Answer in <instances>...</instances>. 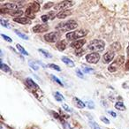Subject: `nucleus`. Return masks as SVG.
<instances>
[{
    "label": "nucleus",
    "instance_id": "obj_1",
    "mask_svg": "<svg viewBox=\"0 0 129 129\" xmlns=\"http://www.w3.org/2000/svg\"><path fill=\"white\" fill-rule=\"evenodd\" d=\"M78 27V23L75 20H67L66 22H62V23L58 24L56 27L57 30H60L62 32H66V31L73 30V29L76 28Z\"/></svg>",
    "mask_w": 129,
    "mask_h": 129
},
{
    "label": "nucleus",
    "instance_id": "obj_2",
    "mask_svg": "<svg viewBox=\"0 0 129 129\" xmlns=\"http://www.w3.org/2000/svg\"><path fill=\"white\" fill-rule=\"evenodd\" d=\"M105 43L102 40H93L88 44V49L91 51H103L104 50Z\"/></svg>",
    "mask_w": 129,
    "mask_h": 129
},
{
    "label": "nucleus",
    "instance_id": "obj_3",
    "mask_svg": "<svg viewBox=\"0 0 129 129\" xmlns=\"http://www.w3.org/2000/svg\"><path fill=\"white\" fill-rule=\"evenodd\" d=\"M88 30L85 29H79V30L74 31V32H70L68 34H67V39L69 41H74V40H77L79 38L84 37L88 35Z\"/></svg>",
    "mask_w": 129,
    "mask_h": 129
},
{
    "label": "nucleus",
    "instance_id": "obj_4",
    "mask_svg": "<svg viewBox=\"0 0 129 129\" xmlns=\"http://www.w3.org/2000/svg\"><path fill=\"white\" fill-rule=\"evenodd\" d=\"M40 10V6L37 2H33L30 6H28L27 10H26L25 14L29 19H35L36 18V13H37Z\"/></svg>",
    "mask_w": 129,
    "mask_h": 129
},
{
    "label": "nucleus",
    "instance_id": "obj_5",
    "mask_svg": "<svg viewBox=\"0 0 129 129\" xmlns=\"http://www.w3.org/2000/svg\"><path fill=\"white\" fill-rule=\"evenodd\" d=\"M59 33L55 31V32H50V34H47L44 36V40L48 43H56L59 38Z\"/></svg>",
    "mask_w": 129,
    "mask_h": 129
},
{
    "label": "nucleus",
    "instance_id": "obj_6",
    "mask_svg": "<svg viewBox=\"0 0 129 129\" xmlns=\"http://www.w3.org/2000/svg\"><path fill=\"white\" fill-rule=\"evenodd\" d=\"M100 59V55L96 52H92L86 56V60L91 64H96Z\"/></svg>",
    "mask_w": 129,
    "mask_h": 129
},
{
    "label": "nucleus",
    "instance_id": "obj_7",
    "mask_svg": "<svg viewBox=\"0 0 129 129\" xmlns=\"http://www.w3.org/2000/svg\"><path fill=\"white\" fill-rule=\"evenodd\" d=\"M49 26L47 24H39V25H36L33 27V31L35 33H43L48 31Z\"/></svg>",
    "mask_w": 129,
    "mask_h": 129
},
{
    "label": "nucleus",
    "instance_id": "obj_8",
    "mask_svg": "<svg viewBox=\"0 0 129 129\" xmlns=\"http://www.w3.org/2000/svg\"><path fill=\"white\" fill-rule=\"evenodd\" d=\"M26 85H27V88H28L29 89L32 90V91H36V90L39 89L38 85L36 84L32 79H30V78H27V79L26 80Z\"/></svg>",
    "mask_w": 129,
    "mask_h": 129
},
{
    "label": "nucleus",
    "instance_id": "obj_9",
    "mask_svg": "<svg viewBox=\"0 0 129 129\" xmlns=\"http://www.w3.org/2000/svg\"><path fill=\"white\" fill-rule=\"evenodd\" d=\"M74 3L71 2V1H62V2L58 3L57 6H55L56 10H59V9H66L67 7H70L71 6H73Z\"/></svg>",
    "mask_w": 129,
    "mask_h": 129
},
{
    "label": "nucleus",
    "instance_id": "obj_10",
    "mask_svg": "<svg viewBox=\"0 0 129 129\" xmlns=\"http://www.w3.org/2000/svg\"><path fill=\"white\" fill-rule=\"evenodd\" d=\"M114 56H115L114 52L110 50V51L106 52V53L104 55V57H103V61H104V63L108 64V63H110L113 58H114Z\"/></svg>",
    "mask_w": 129,
    "mask_h": 129
},
{
    "label": "nucleus",
    "instance_id": "obj_11",
    "mask_svg": "<svg viewBox=\"0 0 129 129\" xmlns=\"http://www.w3.org/2000/svg\"><path fill=\"white\" fill-rule=\"evenodd\" d=\"M85 43H86L85 40H78V41H75V42H74V43H71V47L75 49L76 50H81V48L85 44Z\"/></svg>",
    "mask_w": 129,
    "mask_h": 129
},
{
    "label": "nucleus",
    "instance_id": "obj_12",
    "mask_svg": "<svg viewBox=\"0 0 129 129\" xmlns=\"http://www.w3.org/2000/svg\"><path fill=\"white\" fill-rule=\"evenodd\" d=\"M124 61H125V57H124V56H118L114 60V62L112 63L111 66H113V67H115L116 68H118V67H120L122 64H124Z\"/></svg>",
    "mask_w": 129,
    "mask_h": 129
},
{
    "label": "nucleus",
    "instance_id": "obj_13",
    "mask_svg": "<svg viewBox=\"0 0 129 129\" xmlns=\"http://www.w3.org/2000/svg\"><path fill=\"white\" fill-rule=\"evenodd\" d=\"M55 17H56V13H54V12H50V13H47V14L43 15V16L41 17V19L43 22H47L48 20H53Z\"/></svg>",
    "mask_w": 129,
    "mask_h": 129
},
{
    "label": "nucleus",
    "instance_id": "obj_14",
    "mask_svg": "<svg viewBox=\"0 0 129 129\" xmlns=\"http://www.w3.org/2000/svg\"><path fill=\"white\" fill-rule=\"evenodd\" d=\"M71 13H72V12H71L70 10H63V11L59 12V13H57V17L58 19H64V18H67V17H68L69 15H71Z\"/></svg>",
    "mask_w": 129,
    "mask_h": 129
},
{
    "label": "nucleus",
    "instance_id": "obj_15",
    "mask_svg": "<svg viewBox=\"0 0 129 129\" xmlns=\"http://www.w3.org/2000/svg\"><path fill=\"white\" fill-rule=\"evenodd\" d=\"M13 21L17 22V23H20V24H30L31 21L29 19L27 18H23V17H18V18H14Z\"/></svg>",
    "mask_w": 129,
    "mask_h": 129
},
{
    "label": "nucleus",
    "instance_id": "obj_16",
    "mask_svg": "<svg viewBox=\"0 0 129 129\" xmlns=\"http://www.w3.org/2000/svg\"><path fill=\"white\" fill-rule=\"evenodd\" d=\"M74 104H75L78 108H80V109H82V108H84L85 106H86L84 103H83L81 99L77 98V97H74Z\"/></svg>",
    "mask_w": 129,
    "mask_h": 129
},
{
    "label": "nucleus",
    "instance_id": "obj_17",
    "mask_svg": "<svg viewBox=\"0 0 129 129\" xmlns=\"http://www.w3.org/2000/svg\"><path fill=\"white\" fill-rule=\"evenodd\" d=\"M61 60H62L63 62L64 63V64H67V66H68V67H74V61L71 60V59L68 58L67 57H63L62 58H61Z\"/></svg>",
    "mask_w": 129,
    "mask_h": 129
},
{
    "label": "nucleus",
    "instance_id": "obj_18",
    "mask_svg": "<svg viewBox=\"0 0 129 129\" xmlns=\"http://www.w3.org/2000/svg\"><path fill=\"white\" fill-rule=\"evenodd\" d=\"M2 8H6V9L12 10V11L14 10L15 11V10H17V6L15 4H13V3H7V4H5Z\"/></svg>",
    "mask_w": 129,
    "mask_h": 129
},
{
    "label": "nucleus",
    "instance_id": "obj_19",
    "mask_svg": "<svg viewBox=\"0 0 129 129\" xmlns=\"http://www.w3.org/2000/svg\"><path fill=\"white\" fill-rule=\"evenodd\" d=\"M66 47H67V43L64 41H60L58 43H57V48L60 51L66 50Z\"/></svg>",
    "mask_w": 129,
    "mask_h": 129
},
{
    "label": "nucleus",
    "instance_id": "obj_20",
    "mask_svg": "<svg viewBox=\"0 0 129 129\" xmlns=\"http://www.w3.org/2000/svg\"><path fill=\"white\" fill-rule=\"evenodd\" d=\"M115 108H116L117 110H118V111H125V104H123V102H117L116 104H115Z\"/></svg>",
    "mask_w": 129,
    "mask_h": 129
},
{
    "label": "nucleus",
    "instance_id": "obj_21",
    "mask_svg": "<svg viewBox=\"0 0 129 129\" xmlns=\"http://www.w3.org/2000/svg\"><path fill=\"white\" fill-rule=\"evenodd\" d=\"M9 14L12 15V16H20V15L23 14V12H22L21 10H15V11H12V10H10Z\"/></svg>",
    "mask_w": 129,
    "mask_h": 129
},
{
    "label": "nucleus",
    "instance_id": "obj_22",
    "mask_svg": "<svg viewBox=\"0 0 129 129\" xmlns=\"http://www.w3.org/2000/svg\"><path fill=\"white\" fill-rule=\"evenodd\" d=\"M0 68H1V70L4 71V72H6V73H11L10 67H7L6 64H4V63H2V62H1V64H0Z\"/></svg>",
    "mask_w": 129,
    "mask_h": 129
},
{
    "label": "nucleus",
    "instance_id": "obj_23",
    "mask_svg": "<svg viewBox=\"0 0 129 129\" xmlns=\"http://www.w3.org/2000/svg\"><path fill=\"white\" fill-rule=\"evenodd\" d=\"M111 48L113 49V50H111V51L114 52V51H117V50H119L120 49H121V45H120L118 43H114L113 44L111 45Z\"/></svg>",
    "mask_w": 129,
    "mask_h": 129
},
{
    "label": "nucleus",
    "instance_id": "obj_24",
    "mask_svg": "<svg viewBox=\"0 0 129 129\" xmlns=\"http://www.w3.org/2000/svg\"><path fill=\"white\" fill-rule=\"evenodd\" d=\"M53 95H54V97H55L57 101H59V102H61V101L64 100V96H63V95H61L60 93H58V92H54Z\"/></svg>",
    "mask_w": 129,
    "mask_h": 129
},
{
    "label": "nucleus",
    "instance_id": "obj_25",
    "mask_svg": "<svg viewBox=\"0 0 129 129\" xmlns=\"http://www.w3.org/2000/svg\"><path fill=\"white\" fill-rule=\"evenodd\" d=\"M17 49L19 50V51L20 52V53H22L23 55H26V56H27L28 55V53H27V51L25 50V49L23 48V47L21 46L20 44H17Z\"/></svg>",
    "mask_w": 129,
    "mask_h": 129
},
{
    "label": "nucleus",
    "instance_id": "obj_26",
    "mask_svg": "<svg viewBox=\"0 0 129 129\" xmlns=\"http://www.w3.org/2000/svg\"><path fill=\"white\" fill-rule=\"evenodd\" d=\"M38 51L40 52V53H42L43 55V57H51V55H50V53H49L47 50H43V49H39L38 50Z\"/></svg>",
    "mask_w": 129,
    "mask_h": 129
},
{
    "label": "nucleus",
    "instance_id": "obj_27",
    "mask_svg": "<svg viewBox=\"0 0 129 129\" xmlns=\"http://www.w3.org/2000/svg\"><path fill=\"white\" fill-rule=\"evenodd\" d=\"M89 125L92 129H101V127L99 126V125H97V124L94 121H89Z\"/></svg>",
    "mask_w": 129,
    "mask_h": 129
},
{
    "label": "nucleus",
    "instance_id": "obj_28",
    "mask_svg": "<svg viewBox=\"0 0 129 129\" xmlns=\"http://www.w3.org/2000/svg\"><path fill=\"white\" fill-rule=\"evenodd\" d=\"M0 23H1V25H2L3 27H7V28L10 27V25H9V23H8V21L7 20H5L4 19H1V20H0Z\"/></svg>",
    "mask_w": 129,
    "mask_h": 129
},
{
    "label": "nucleus",
    "instance_id": "obj_29",
    "mask_svg": "<svg viewBox=\"0 0 129 129\" xmlns=\"http://www.w3.org/2000/svg\"><path fill=\"white\" fill-rule=\"evenodd\" d=\"M50 77H51V79L53 80L54 81H56V82L58 83L59 85H61V86H63V83L61 82V81H60V80H59L57 77H56V76H55V75H53V74H50Z\"/></svg>",
    "mask_w": 129,
    "mask_h": 129
},
{
    "label": "nucleus",
    "instance_id": "obj_30",
    "mask_svg": "<svg viewBox=\"0 0 129 129\" xmlns=\"http://www.w3.org/2000/svg\"><path fill=\"white\" fill-rule=\"evenodd\" d=\"M15 33H16L17 35H18L19 36H20V38H23V39H25V40H27L28 39V37H27L26 35H24V34H22V33H20V31H18V30H15Z\"/></svg>",
    "mask_w": 129,
    "mask_h": 129
},
{
    "label": "nucleus",
    "instance_id": "obj_31",
    "mask_svg": "<svg viewBox=\"0 0 129 129\" xmlns=\"http://www.w3.org/2000/svg\"><path fill=\"white\" fill-rule=\"evenodd\" d=\"M82 68H83V72L86 73V74H88V73H91L93 71V69L90 68V67H88L86 66H82Z\"/></svg>",
    "mask_w": 129,
    "mask_h": 129
},
{
    "label": "nucleus",
    "instance_id": "obj_32",
    "mask_svg": "<svg viewBox=\"0 0 129 129\" xmlns=\"http://www.w3.org/2000/svg\"><path fill=\"white\" fill-rule=\"evenodd\" d=\"M29 66H30V67H32V68L34 69V70H36V71H37V70H38V68H39L37 64H36V63L32 62V61H29Z\"/></svg>",
    "mask_w": 129,
    "mask_h": 129
},
{
    "label": "nucleus",
    "instance_id": "obj_33",
    "mask_svg": "<svg viewBox=\"0 0 129 129\" xmlns=\"http://www.w3.org/2000/svg\"><path fill=\"white\" fill-rule=\"evenodd\" d=\"M49 67H50V68H53V69H55V70L58 71V72H60V71H61L60 67H59L58 66H57V64H49Z\"/></svg>",
    "mask_w": 129,
    "mask_h": 129
},
{
    "label": "nucleus",
    "instance_id": "obj_34",
    "mask_svg": "<svg viewBox=\"0 0 129 129\" xmlns=\"http://www.w3.org/2000/svg\"><path fill=\"white\" fill-rule=\"evenodd\" d=\"M62 107H63V109L64 110V111H68V112H72V111L73 110L71 109L70 107H69L68 105H67V104H64L62 105Z\"/></svg>",
    "mask_w": 129,
    "mask_h": 129
},
{
    "label": "nucleus",
    "instance_id": "obj_35",
    "mask_svg": "<svg viewBox=\"0 0 129 129\" xmlns=\"http://www.w3.org/2000/svg\"><path fill=\"white\" fill-rule=\"evenodd\" d=\"M52 6H53V3H52V2H49V3H47V4L45 5L44 6H43V9L47 10V9H49V8L51 7Z\"/></svg>",
    "mask_w": 129,
    "mask_h": 129
},
{
    "label": "nucleus",
    "instance_id": "obj_36",
    "mask_svg": "<svg viewBox=\"0 0 129 129\" xmlns=\"http://www.w3.org/2000/svg\"><path fill=\"white\" fill-rule=\"evenodd\" d=\"M51 113H52V114H53V116H54V117H55V118H57V119L61 120V121H62V122H63V118H61V117H60V116H59V115H58V114H57V112H55V111H51Z\"/></svg>",
    "mask_w": 129,
    "mask_h": 129
},
{
    "label": "nucleus",
    "instance_id": "obj_37",
    "mask_svg": "<svg viewBox=\"0 0 129 129\" xmlns=\"http://www.w3.org/2000/svg\"><path fill=\"white\" fill-rule=\"evenodd\" d=\"M87 104H88V106L89 109H94V108H95V104H94V103L91 102V101H88Z\"/></svg>",
    "mask_w": 129,
    "mask_h": 129
},
{
    "label": "nucleus",
    "instance_id": "obj_38",
    "mask_svg": "<svg viewBox=\"0 0 129 129\" xmlns=\"http://www.w3.org/2000/svg\"><path fill=\"white\" fill-rule=\"evenodd\" d=\"M1 36H2L3 38H4L6 41H7V42H9V43H12V39L10 37H8V36H6V35H4V34H1Z\"/></svg>",
    "mask_w": 129,
    "mask_h": 129
},
{
    "label": "nucleus",
    "instance_id": "obj_39",
    "mask_svg": "<svg viewBox=\"0 0 129 129\" xmlns=\"http://www.w3.org/2000/svg\"><path fill=\"white\" fill-rule=\"evenodd\" d=\"M101 120H102L104 123L107 124V125H109V124H110V120L108 119L107 118H105V117H102V118H101Z\"/></svg>",
    "mask_w": 129,
    "mask_h": 129
},
{
    "label": "nucleus",
    "instance_id": "obj_40",
    "mask_svg": "<svg viewBox=\"0 0 129 129\" xmlns=\"http://www.w3.org/2000/svg\"><path fill=\"white\" fill-rule=\"evenodd\" d=\"M108 70H109L111 73H114V72H116V71H117V68L115 67H113V66H110L109 68H108Z\"/></svg>",
    "mask_w": 129,
    "mask_h": 129
},
{
    "label": "nucleus",
    "instance_id": "obj_41",
    "mask_svg": "<svg viewBox=\"0 0 129 129\" xmlns=\"http://www.w3.org/2000/svg\"><path fill=\"white\" fill-rule=\"evenodd\" d=\"M75 72H76V74H77V75L79 76L80 78H81V79H82V78H83V74L81 73V71L79 70V69H77Z\"/></svg>",
    "mask_w": 129,
    "mask_h": 129
},
{
    "label": "nucleus",
    "instance_id": "obj_42",
    "mask_svg": "<svg viewBox=\"0 0 129 129\" xmlns=\"http://www.w3.org/2000/svg\"><path fill=\"white\" fill-rule=\"evenodd\" d=\"M63 127H64V129H71L70 125H69L68 123H67V122H64V123H63Z\"/></svg>",
    "mask_w": 129,
    "mask_h": 129
},
{
    "label": "nucleus",
    "instance_id": "obj_43",
    "mask_svg": "<svg viewBox=\"0 0 129 129\" xmlns=\"http://www.w3.org/2000/svg\"><path fill=\"white\" fill-rule=\"evenodd\" d=\"M84 50H76V52H75V53H76V55H78V56H79V57H80V56H81V55H82V54L83 53H84Z\"/></svg>",
    "mask_w": 129,
    "mask_h": 129
},
{
    "label": "nucleus",
    "instance_id": "obj_44",
    "mask_svg": "<svg viewBox=\"0 0 129 129\" xmlns=\"http://www.w3.org/2000/svg\"><path fill=\"white\" fill-rule=\"evenodd\" d=\"M108 113H109L111 116H112L113 118H116V117H117V114L114 112V111H108Z\"/></svg>",
    "mask_w": 129,
    "mask_h": 129
},
{
    "label": "nucleus",
    "instance_id": "obj_45",
    "mask_svg": "<svg viewBox=\"0 0 129 129\" xmlns=\"http://www.w3.org/2000/svg\"><path fill=\"white\" fill-rule=\"evenodd\" d=\"M125 69H126L127 71L129 70V59H128V60H127L126 64H125Z\"/></svg>",
    "mask_w": 129,
    "mask_h": 129
},
{
    "label": "nucleus",
    "instance_id": "obj_46",
    "mask_svg": "<svg viewBox=\"0 0 129 129\" xmlns=\"http://www.w3.org/2000/svg\"><path fill=\"white\" fill-rule=\"evenodd\" d=\"M27 129H39L37 126H31V127H28Z\"/></svg>",
    "mask_w": 129,
    "mask_h": 129
},
{
    "label": "nucleus",
    "instance_id": "obj_47",
    "mask_svg": "<svg viewBox=\"0 0 129 129\" xmlns=\"http://www.w3.org/2000/svg\"><path fill=\"white\" fill-rule=\"evenodd\" d=\"M126 53H127V56L129 57V44H128V47H127V50H126Z\"/></svg>",
    "mask_w": 129,
    "mask_h": 129
}]
</instances>
